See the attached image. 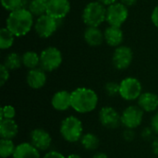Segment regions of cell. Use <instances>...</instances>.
I'll return each mask as SVG.
<instances>
[{"mask_svg": "<svg viewBox=\"0 0 158 158\" xmlns=\"http://www.w3.org/2000/svg\"><path fill=\"white\" fill-rule=\"evenodd\" d=\"M19 128L15 120L3 119L0 121V135L1 139L12 140L18 134Z\"/></svg>", "mask_w": 158, "mask_h": 158, "instance_id": "cell-20", "label": "cell"}, {"mask_svg": "<svg viewBox=\"0 0 158 158\" xmlns=\"http://www.w3.org/2000/svg\"><path fill=\"white\" fill-rule=\"evenodd\" d=\"M93 158H108V156L104 153H98V154L94 155Z\"/></svg>", "mask_w": 158, "mask_h": 158, "instance_id": "cell-39", "label": "cell"}, {"mask_svg": "<svg viewBox=\"0 0 158 158\" xmlns=\"http://www.w3.org/2000/svg\"><path fill=\"white\" fill-rule=\"evenodd\" d=\"M61 136L69 143H76L82 137L81 121L73 116L66 118L60 126Z\"/></svg>", "mask_w": 158, "mask_h": 158, "instance_id": "cell-4", "label": "cell"}, {"mask_svg": "<svg viewBox=\"0 0 158 158\" xmlns=\"http://www.w3.org/2000/svg\"><path fill=\"white\" fill-rule=\"evenodd\" d=\"M81 145L89 151L95 150L99 146V139L98 137L94 133H86L82 135L81 139Z\"/></svg>", "mask_w": 158, "mask_h": 158, "instance_id": "cell-26", "label": "cell"}, {"mask_svg": "<svg viewBox=\"0 0 158 158\" xmlns=\"http://www.w3.org/2000/svg\"><path fill=\"white\" fill-rule=\"evenodd\" d=\"M70 9L69 0H49L46 3V14L57 20L66 18Z\"/></svg>", "mask_w": 158, "mask_h": 158, "instance_id": "cell-11", "label": "cell"}, {"mask_svg": "<svg viewBox=\"0 0 158 158\" xmlns=\"http://www.w3.org/2000/svg\"><path fill=\"white\" fill-rule=\"evenodd\" d=\"M104 37L105 42L107 45L117 48L122 45V43L124 41V32L121 27L108 25L104 31Z\"/></svg>", "mask_w": 158, "mask_h": 158, "instance_id": "cell-14", "label": "cell"}, {"mask_svg": "<svg viewBox=\"0 0 158 158\" xmlns=\"http://www.w3.org/2000/svg\"><path fill=\"white\" fill-rule=\"evenodd\" d=\"M133 60L132 49L127 45H120L117 47L112 56L113 66L118 69L123 70L128 69Z\"/></svg>", "mask_w": 158, "mask_h": 158, "instance_id": "cell-9", "label": "cell"}, {"mask_svg": "<svg viewBox=\"0 0 158 158\" xmlns=\"http://www.w3.org/2000/svg\"><path fill=\"white\" fill-rule=\"evenodd\" d=\"M100 123L106 129H117L121 123V116L111 106L103 107L99 112Z\"/></svg>", "mask_w": 158, "mask_h": 158, "instance_id": "cell-12", "label": "cell"}, {"mask_svg": "<svg viewBox=\"0 0 158 158\" xmlns=\"http://www.w3.org/2000/svg\"><path fill=\"white\" fill-rule=\"evenodd\" d=\"M135 137V133L131 129H127L126 131H124L123 132V138L125 141L127 142H131Z\"/></svg>", "mask_w": 158, "mask_h": 158, "instance_id": "cell-31", "label": "cell"}, {"mask_svg": "<svg viewBox=\"0 0 158 158\" xmlns=\"http://www.w3.org/2000/svg\"><path fill=\"white\" fill-rule=\"evenodd\" d=\"M44 158H66L62 154L56 152V151H50L48 152Z\"/></svg>", "mask_w": 158, "mask_h": 158, "instance_id": "cell-35", "label": "cell"}, {"mask_svg": "<svg viewBox=\"0 0 158 158\" xmlns=\"http://www.w3.org/2000/svg\"><path fill=\"white\" fill-rule=\"evenodd\" d=\"M13 158H40L39 150L31 143H23L16 146Z\"/></svg>", "mask_w": 158, "mask_h": 158, "instance_id": "cell-19", "label": "cell"}, {"mask_svg": "<svg viewBox=\"0 0 158 158\" xmlns=\"http://www.w3.org/2000/svg\"><path fill=\"white\" fill-rule=\"evenodd\" d=\"M152 149H153L154 154H155V155H156V156H158V138H156V139L153 142Z\"/></svg>", "mask_w": 158, "mask_h": 158, "instance_id": "cell-38", "label": "cell"}, {"mask_svg": "<svg viewBox=\"0 0 158 158\" xmlns=\"http://www.w3.org/2000/svg\"><path fill=\"white\" fill-rule=\"evenodd\" d=\"M105 89L109 96H115L119 94V83L116 81H109L106 84Z\"/></svg>", "mask_w": 158, "mask_h": 158, "instance_id": "cell-29", "label": "cell"}, {"mask_svg": "<svg viewBox=\"0 0 158 158\" xmlns=\"http://www.w3.org/2000/svg\"><path fill=\"white\" fill-rule=\"evenodd\" d=\"M143 110L140 106H130L121 114V124L127 129H136L143 121Z\"/></svg>", "mask_w": 158, "mask_h": 158, "instance_id": "cell-10", "label": "cell"}, {"mask_svg": "<svg viewBox=\"0 0 158 158\" xmlns=\"http://www.w3.org/2000/svg\"><path fill=\"white\" fill-rule=\"evenodd\" d=\"M62 53L55 46H48L40 54V68L45 72L57 69L62 64Z\"/></svg>", "mask_w": 158, "mask_h": 158, "instance_id": "cell-5", "label": "cell"}, {"mask_svg": "<svg viewBox=\"0 0 158 158\" xmlns=\"http://www.w3.org/2000/svg\"><path fill=\"white\" fill-rule=\"evenodd\" d=\"M97 103L98 96L92 89L81 87L71 93V107L79 113L92 112Z\"/></svg>", "mask_w": 158, "mask_h": 158, "instance_id": "cell-2", "label": "cell"}, {"mask_svg": "<svg viewBox=\"0 0 158 158\" xmlns=\"http://www.w3.org/2000/svg\"><path fill=\"white\" fill-rule=\"evenodd\" d=\"M27 8L35 19L46 14V4L37 0H30Z\"/></svg>", "mask_w": 158, "mask_h": 158, "instance_id": "cell-24", "label": "cell"}, {"mask_svg": "<svg viewBox=\"0 0 158 158\" xmlns=\"http://www.w3.org/2000/svg\"><path fill=\"white\" fill-rule=\"evenodd\" d=\"M138 106L146 112H154L158 107V96L153 93H143L138 98Z\"/></svg>", "mask_w": 158, "mask_h": 158, "instance_id": "cell-18", "label": "cell"}, {"mask_svg": "<svg viewBox=\"0 0 158 158\" xmlns=\"http://www.w3.org/2000/svg\"><path fill=\"white\" fill-rule=\"evenodd\" d=\"M15 145L12 140L1 139L0 141V156L2 158H6L10 156H13L15 152Z\"/></svg>", "mask_w": 158, "mask_h": 158, "instance_id": "cell-27", "label": "cell"}, {"mask_svg": "<svg viewBox=\"0 0 158 158\" xmlns=\"http://www.w3.org/2000/svg\"><path fill=\"white\" fill-rule=\"evenodd\" d=\"M97 1H99L100 3H102L106 6H110L112 4H115L117 2H119V0H97Z\"/></svg>", "mask_w": 158, "mask_h": 158, "instance_id": "cell-37", "label": "cell"}, {"mask_svg": "<svg viewBox=\"0 0 158 158\" xmlns=\"http://www.w3.org/2000/svg\"><path fill=\"white\" fill-rule=\"evenodd\" d=\"M129 18V7L121 2L106 6V22L110 26L121 27Z\"/></svg>", "mask_w": 158, "mask_h": 158, "instance_id": "cell-6", "label": "cell"}, {"mask_svg": "<svg viewBox=\"0 0 158 158\" xmlns=\"http://www.w3.org/2000/svg\"><path fill=\"white\" fill-rule=\"evenodd\" d=\"M16 115V110L12 106H5L0 109V121L3 119H13Z\"/></svg>", "mask_w": 158, "mask_h": 158, "instance_id": "cell-28", "label": "cell"}, {"mask_svg": "<svg viewBox=\"0 0 158 158\" xmlns=\"http://www.w3.org/2000/svg\"><path fill=\"white\" fill-rule=\"evenodd\" d=\"M142 83L136 78L128 77L119 82V95L127 101L138 99L142 94Z\"/></svg>", "mask_w": 158, "mask_h": 158, "instance_id": "cell-8", "label": "cell"}, {"mask_svg": "<svg viewBox=\"0 0 158 158\" xmlns=\"http://www.w3.org/2000/svg\"><path fill=\"white\" fill-rule=\"evenodd\" d=\"M52 143L50 134L43 129H34L31 132V143L40 151L47 150Z\"/></svg>", "mask_w": 158, "mask_h": 158, "instance_id": "cell-13", "label": "cell"}, {"mask_svg": "<svg viewBox=\"0 0 158 158\" xmlns=\"http://www.w3.org/2000/svg\"><path fill=\"white\" fill-rule=\"evenodd\" d=\"M151 20L153 24L158 29V5L153 9L151 13Z\"/></svg>", "mask_w": 158, "mask_h": 158, "instance_id": "cell-32", "label": "cell"}, {"mask_svg": "<svg viewBox=\"0 0 158 158\" xmlns=\"http://www.w3.org/2000/svg\"><path fill=\"white\" fill-rule=\"evenodd\" d=\"M26 81L28 85L32 89H40L46 83V74L45 71L41 68H36L30 69L27 73Z\"/></svg>", "mask_w": 158, "mask_h": 158, "instance_id": "cell-15", "label": "cell"}, {"mask_svg": "<svg viewBox=\"0 0 158 158\" xmlns=\"http://www.w3.org/2000/svg\"><path fill=\"white\" fill-rule=\"evenodd\" d=\"M153 132H154V131H153L152 128H145V129L143 131V132H142L143 138L145 139V140L151 139L152 136H153Z\"/></svg>", "mask_w": 158, "mask_h": 158, "instance_id": "cell-34", "label": "cell"}, {"mask_svg": "<svg viewBox=\"0 0 158 158\" xmlns=\"http://www.w3.org/2000/svg\"><path fill=\"white\" fill-rule=\"evenodd\" d=\"M67 158H81V156L79 155H76V154H72V155H69Z\"/></svg>", "mask_w": 158, "mask_h": 158, "instance_id": "cell-40", "label": "cell"}, {"mask_svg": "<svg viewBox=\"0 0 158 158\" xmlns=\"http://www.w3.org/2000/svg\"><path fill=\"white\" fill-rule=\"evenodd\" d=\"M9 79V69L2 64L0 66V85L3 86Z\"/></svg>", "mask_w": 158, "mask_h": 158, "instance_id": "cell-30", "label": "cell"}, {"mask_svg": "<svg viewBox=\"0 0 158 158\" xmlns=\"http://www.w3.org/2000/svg\"><path fill=\"white\" fill-rule=\"evenodd\" d=\"M29 2L27 0H1L2 6L9 13L19 8H27Z\"/></svg>", "mask_w": 158, "mask_h": 158, "instance_id": "cell-25", "label": "cell"}, {"mask_svg": "<svg viewBox=\"0 0 158 158\" xmlns=\"http://www.w3.org/2000/svg\"><path fill=\"white\" fill-rule=\"evenodd\" d=\"M37 1H40V2H43V3H45L46 4L49 0H37Z\"/></svg>", "mask_w": 158, "mask_h": 158, "instance_id": "cell-41", "label": "cell"}, {"mask_svg": "<svg viewBox=\"0 0 158 158\" xmlns=\"http://www.w3.org/2000/svg\"><path fill=\"white\" fill-rule=\"evenodd\" d=\"M82 21L87 27H99L106 21V6L99 1H92L83 8Z\"/></svg>", "mask_w": 158, "mask_h": 158, "instance_id": "cell-3", "label": "cell"}, {"mask_svg": "<svg viewBox=\"0 0 158 158\" xmlns=\"http://www.w3.org/2000/svg\"><path fill=\"white\" fill-rule=\"evenodd\" d=\"M22 65L30 69H36L40 66V55L34 51H26L22 54Z\"/></svg>", "mask_w": 158, "mask_h": 158, "instance_id": "cell-21", "label": "cell"}, {"mask_svg": "<svg viewBox=\"0 0 158 158\" xmlns=\"http://www.w3.org/2000/svg\"><path fill=\"white\" fill-rule=\"evenodd\" d=\"M15 35L6 28L3 27L0 30V48L2 50L9 49L15 41Z\"/></svg>", "mask_w": 158, "mask_h": 158, "instance_id": "cell-22", "label": "cell"}, {"mask_svg": "<svg viewBox=\"0 0 158 158\" xmlns=\"http://www.w3.org/2000/svg\"><path fill=\"white\" fill-rule=\"evenodd\" d=\"M34 19L28 8H19L8 14L6 19V27L16 37H22L33 28Z\"/></svg>", "mask_w": 158, "mask_h": 158, "instance_id": "cell-1", "label": "cell"}, {"mask_svg": "<svg viewBox=\"0 0 158 158\" xmlns=\"http://www.w3.org/2000/svg\"><path fill=\"white\" fill-rule=\"evenodd\" d=\"M51 103L56 110L65 111L71 106V93L65 90L56 92L54 94Z\"/></svg>", "mask_w": 158, "mask_h": 158, "instance_id": "cell-17", "label": "cell"}, {"mask_svg": "<svg viewBox=\"0 0 158 158\" xmlns=\"http://www.w3.org/2000/svg\"><path fill=\"white\" fill-rule=\"evenodd\" d=\"M83 39L90 46H99L105 42L104 31L99 27H87L83 32Z\"/></svg>", "mask_w": 158, "mask_h": 158, "instance_id": "cell-16", "label": "cell"}, {"mask_svg": "<svg viewBox=\"0 0 158 158\" xmlns=\"http://www.w3.org/2000/svg\"><path fill=\"white\" fill-rule=\"evenodd\" d=\"M58 21L59 20L52 18L51 16L44 14L35 19L33 29L40 38L47 39L58 29Z\"/></svg>", "mask_w": 158, "mask_h": 158, "instance_id": "cell-7", "label": "cell"}, {"mask_svg": "<svg viewBox=\"0 0 158 158\" xmlns=\"http://www.w3.org/2000/svg\"><path fill=\"white\" fill-rule=\"evenodd\" d=\"M151 127L154 131V132H156V134H158V112H156L151 120Z\"/></svg>", "mask_w": 158, "mask_h": 158, "instance_id": "cell-33", "label": "cell"}, {"mask_svg": "<svg viewBox=\"0 0 158 158\" xmlns=\"http://www.w3.org/2000/svg\"><path fill=\"white\" fill-rule=\"evenodd\" d=\"M119 2H121L127 7H131V6H134L137 4L138 0H119Z\"/></svg>", "mask_w": 158, "mask_h": 158, "instance_id": "cell-36", "label": "cell"}, {"mask_svg": "<svg viewBox=\"0 0 158 158\" xmlns=\"http://www.w3.org/2000/svg\"><path fill=\"white\" fill-rule=\"evenodd\" d=\"M9 70H15L18 69L21 67L22 65V57L21 56H19L18 53L12 52L9 53L4 60L3 63Z\"/></svg>", "mask_w": 158, "mask_h": 158, "instance_id": "cell-23", "label": "cell"}]
</instances>
